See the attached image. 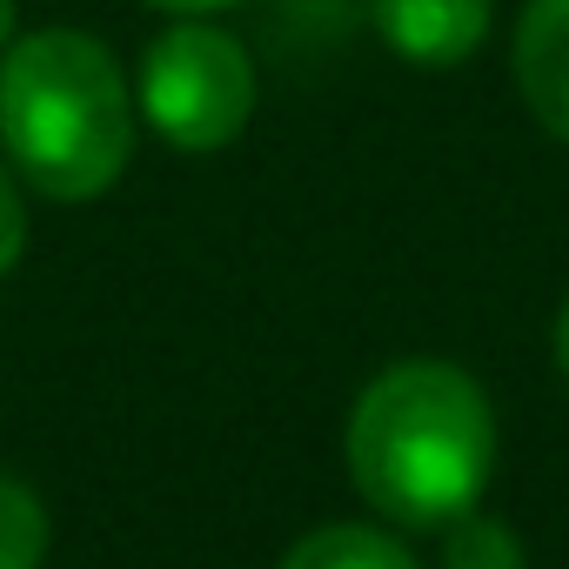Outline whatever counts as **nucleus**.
<instances>
[{"mask_svg": "<svg viewBox=\"0 0 569 569\" xmlns=\"http://www.w3.org/2000/svg\"><path fill=\"white\" fill-rule=\"evenodd\" d=\"M496 462V409L456 362L416 356L382 369L349 416V476L362 502L402 529L476 509Z\"/></svg>", "mask_w": 569, "mask_h": 569, "instance_id": "obj_1", "label": "nucleus"}, {"mask_svg": "<svg viewBox=\"0 0 569 569\" xmlns=\"http://www.w3.org/2000/svg\"><path fill=\"white\" fill-rule=\"evenodd\" d=\"M0 154L48 201H94L134 154V88L81 28L14 34L0 54Z\"/></svg>", "mask_w": 569, "mask_h": 569, "instance_id": "obj_2", "label": "nucleus"}, {"mask_svg": "<svg viewBox=\"0 0 569 569\" xmlns=\"http://www.w3.org/2000/svg\"><path fill=\"white\" fill-rule=\"evenodd\" d=\"M134 114L181 154L228 148L254 114V61H248V48L228 28H214L201 14H181L141 54Z\"/></svg>", "mask_w": 569, "mask_h": 569, "instance_id": "obj_3", "label": "nucleus"}, {"mask_svg": "<svg viewBox=\"0 0 569 569\" xmlns=\"http://www.w3.org/2000/svg\"><path fill=\"white\" fill-rule=\"evenodd\" d=\"M376 34L416 68H462L489 34V0H376Z\"/></svg>", "mask_w": 569, "mask_h": 569, "instance_id": "obj_4", "label": "nucleus"}, {"mask_svg": "<svg viewBox=\"0 0 569 569\" xmlns=\"http://www.w3.org/2000/svg\"><path fill=\"white\" fill-rule=\"evenodd\" d=\"M516 88L536 128L569 141V0H529L516 21Z\"/></svg>", "mask_w": 569, "mask_h": 569, "instance_id": "obj_5", "label": "nucleus"}, {"mask_svg": "<svg viewBox=\"0 0 569 569\" xmlns=\"http://www.w3.org/2000/svg\"><path fill=\"white\" fill-rule=\"evenodd\" d=\"M281 569H422V562L376 522H329L281 556Z\"/></svg>", "mask_w": 569, "mask_h": 569, "instance_id": "obj_6", "label": "nucleus"}, {"mask_svg": "<svg viewBox=\"0 0 569 569\" xmlns=\"http://www.w3.org/2000/svg\"><path fill=\"white\" fill-rule=\"evenodd\" d=\"M48 562V509L21 476H0V569Z\"/></svg>", "mask_w": 569, "mask_h": 569, "instance_id": "obj_7", "label": "nucleus"}, {"mask_svg": "<svg viewBox=\"0 0 569 569\" xmlns=\"http://www.w3.org/2000/svg\"><path fill=\"white\" fill-rule=\"evenodd\" d=\"M442 569H522V542L502 516H449V542H442Z\"/></svg>", "mask_w": 569, "mask_h": 569, "instance_id": "obj_8", "label": "nucleus"}, {"mask_svg": "<svg viewBox=\"0 0 569 569\" xmlns=\"http://www.w3.org/2000/svg\"><path fill=\"white\" fill-rule=\"evenodd\" d=\"M28 248V208H21V181L8 168V154H0V274H8Z\"/></svg>", "mask_w": 569, "mask_h": 569, "instance_id": "obj_9", "label": "nucleus"}, {"mask_svg": "<svg viewBox=\"0 0 569 569\" xmlns=\"http://www.w3.org/2000/svg\"><path fill=\"white\" fill-rule=\"evenodd\" d=\"M148 8H168V14H214V8H234V0H148Z\"/></svg>", "mask_w": 569, "mask_h": 569, "instance_id": "obj_10", "label": "nucleus"}, {"mask_svg": "<svg viewBox=\"0 0 569 569\" xmlns=\"http://www.w3.org/2000/svg\"><path fill=\"white\" fill-rule=\"evenodd\" d=\"M556 362H562V376H569V302H562V316H556Z\"/></svg>", "mask_w": 569, "mask_h": 569, "instance_id": "obj_11", "label": "nucleus"}, {"mask_svg": "<svg viewBox=\"0 0 569 569\" xmlns=\"http://www.w3.org/2000/svg\"><path fill=\"white\" fill-rule=\"evenodd\" d=\"M14 34H21V28H14V0H0V54H8Z\"/></svg>", "mask_w": 569, "mask_h": 569, "instance_id": "obj_12", "label": "nucleus"}]
</instances>
